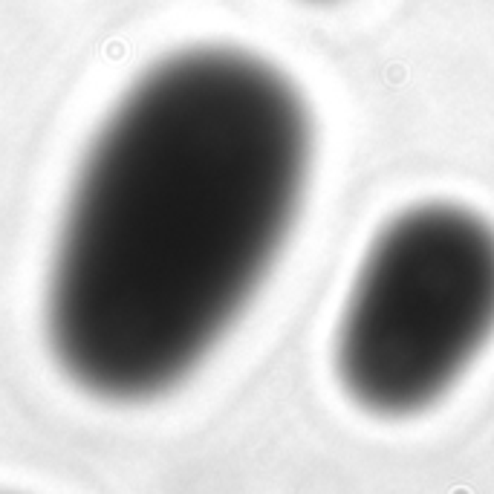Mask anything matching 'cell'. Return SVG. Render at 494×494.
<instances>
[{
  "label": "cell",
  "instance_id": "obj_1",
  "mask_svg": "<svg viewBox=\"0 0 494 494\" xmlns=\"http://www.w3.org/2000/svg\"><path fill=\"white\" fill-rule=\"evenodd\" d=\"M310 116L261 58L156 64L113 110L67 203L46 289L58 364L113 402L171 390L243 313L310 177Z\"/></svg>",
  "mask_w": 494,
  "mask_h": 494
},
{
  "label": "cell",
  "instance_id": "obj_2",
  "mask_svg": "<svg viewBox=\"0 0 494 494\" xmlns=\"http://www.w3.org/2000/svg\"><path fill=\"white\" fill-rule=\"evenodd\" d=\"M491 333L494 228L460 205H419L376 238L359 269L338 327V379L370 413H416Z\"/></svg>",
  "mask_w": 494,
  "mask_h": 494
}]
</instances>
